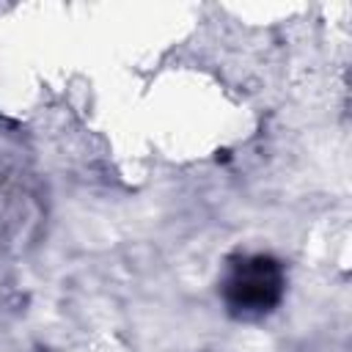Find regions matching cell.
Listing matches in <instances>:
<instances>
[{
  "instance_id": "obj_1",
  "label": "cell",
  "mask_w": 352,
  "mask_h": 352,
  "mask_svg": "<svg viewBox=\"0 0 352 352\" xmlns=\"http://www.w3.org/2000/svg\"><path fill=\"white\" fill-rule=\"evenodd\" d=\"M286 292L283 264L270 253L239 256L228 264L220 280L226 311L236 319H261L272 314Z\"/></svg>"
}]
</instances>
